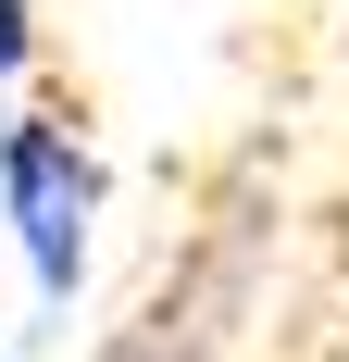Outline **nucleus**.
<instances>
[{
	"mask_svg": "<svg viewBox=\"0 0 349 362\" xmlns=\"http://www.w3.org/2000/svg\"><path fill=\"white\" fill-rule=\"evenodd\" d=\"M100 200H112L100 138H88L63 100H25L13 125H0V213H13V250H25V275H37V300H50V313L88 288Z\"/></svg>",
	"mask_w": 349,
	"mask_h": 362,
	"instance_id": "obj_1",
	"label": "nucleus"
},
{
	"mask_svg": "<svg viewBox=\"0 0 349 362\" xmlns=\"http://www.w3.org/2000/svg\"><path fill=\"white\" fill-rule=\"evenodd\" d=\"M37 75V0H0V88Z\"/></svg>",
	"mask_w": 349,
	"mask_h": 362,
	"instance_id": "obj_2",
	"label": "nucleus"
},
{
	"mask_svg": "<svg viewBox=\"0 0 349 362\" xmlns=\"http://www.w3.org/2000/svg\"><path fill=\"white\" fill-rule=\"evenodd\" d=\"M138 362H150V350H138Z\"/></svg>",
	"mask_w": 349,
	"mask_h": 362,
	"instance_id": "obj_3",
	"label": "nucleus"
}]
</instances>
